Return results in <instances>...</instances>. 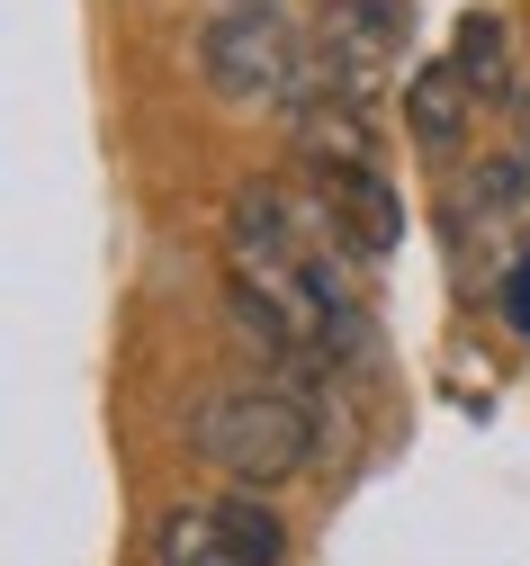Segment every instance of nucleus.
<instances>
[{
	"label": "nucleus",
	"mask_w": 530,
	"mask_h": 566,
	"mask_svg": "<svg viewBox=\"0 0 530 566\" xmlns=\"http://www.w3.org/2000/svg\"><path fill=\"white\" fill-rule=\"evenodd\" d=\"M189 450L216 459L225 476H243V494H261V485H288L297 468L315 459V413H306V396L279 387V378L225 387V396H207L189 413Z\"/></svg>",
	"instance_id": "1"
},
{
	"label": "nucleus",
	"mask_w": 530,
	"mask_h": 566,
	"mask_svg": "<svg viewBox=\"0 0 530 566\" xmlns=\"http://www.w3.org/2000/svg\"><path fill=\"white\" fill-rule=\"evenodd\" d=\"M198 73H207L216 99H235V108H306L315 99V45L297 36L270 0H252V10H216L207 19Z\"/></svg>",
	"instance_id": "2"
},
{
	"label": "nucleus",
	"mask_w": 530,
	"mask_h": 566,
	"mask_svg": "<svg viewBox=\"0 0 530 566\" xmlns=\"http://www.w3.org/2000/svg\"><path fill=\"white\" fill-rule=\"evenodd\" d=\"M405 45V0H324L315 10V82L324 99H368V82Z\"/></svg>",
	"instance_id": "3"
},
{
	"label": "nucleus",
	"mask_w": 530,
	"mask_h": 566,
	"mask_svg": "<svg viewBox=\"0 0 530 566\" xmlns=\"http://www.w3.org/2000/svg\"><path fill=\"white\" fill-rule=\"evenodd\" d=\"M315 198H324V217H333V243H351L360 261H387V252L405 243V207H396L387 180H377V163L315 180Z\"/></svg>",
	"instance_id": "4"
},
{
	"label": "nucleus",
	"mask_w": 530,
	"mask_h": 566,
	"mask_svg": "<svg viewBox=\"0 0 530 566\" xmlns=\"http://www.w3.org/2000/svg\"><path fill=\"white\" fill-rule=\"evenodd\" d=\"M468 117H477V99H468V82H459V73H449V54H440V63H423V73L405 82V126H414V145H423V154H449Z\"/></svg>",
	"instance_id": "5"
},
{
	"label": "nucleus",
	"mask_w": 530,
	"mask_h": 566,
	"mask_svg": "<svg viewBox=\"0 0 530 566\" xmlns=\"http://www.w3.org/2000/svg\"><path fill=\"white\" fill-rule=\"evenodd\" d=\"M449 73L468 82V99H477V108L512 99V36H503V19H495V10H468V19H459V36H449Z\"/></svg>",
	"instance_id": "6"
},
{
	"label": "nucleus",
	"mask_w": 530,
	"mask_h": 566,
	"mask_svg": "<svg viewBox=\"0 0 530 566\" xmlns=\"http://www.w3.org/2000/svg\"><path fill=\"white\" fill-rule=\"evenodd\" d=\"M216 531H225V557L235 566H288V522L261 504V494H225Z\"/></svg>",
	"instance_id": "7"
},
{
	"label": "nucleus",
	"mask_w": 530,
	"mask_h": 566,
	"mask_svg": "<svg viewBox=\"0 0 530 566\" xmlns=\"http://www.w3.org/2000/svg\"><path fill=\"white\" fill-rule=\"evenodd\" d=\"M154 566H235L225 531H216V504H172L154 531Z\"/></svg>",
	"instance_id": "8"
},
{
	"label": "nucleus",
	"mask_w": 530,
	"mask_h": 566,
	"mask_svg": "<svg viewBox=\"0 0 530 566\" xmlns=\"http://www.w3.org/2000/svg\"><path fill=\"white\" fill-rule=\"evenodd\" d=\"M503 324H512V333H530V252L503 270Z\"/></svg>",
	"instance_id": "9"
},
{
	"label": "nucleus",
	"mask_w": 530,
	"mask_h": 566,
	"mask_svg": "<svg viewBox=\"0 0 530 566\" xmlns=\"http://www.w3.org/2000/svg\"><path fill=\"white\" fill-rule=\"evenodd\" d=\"M225 10H252V0H225Z\"/></svg>",
	"instance_id": "10"
}]
</instances>
